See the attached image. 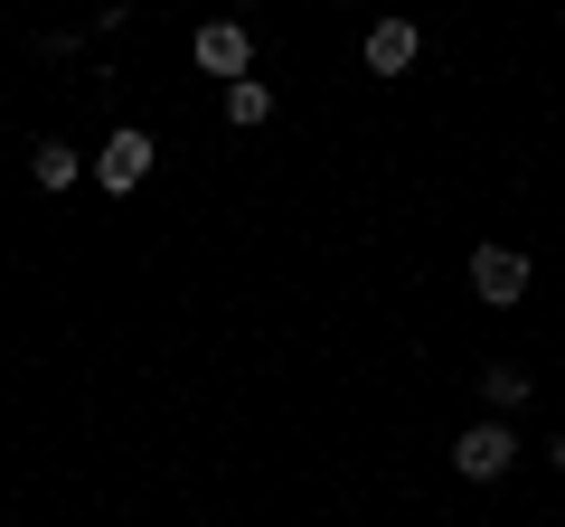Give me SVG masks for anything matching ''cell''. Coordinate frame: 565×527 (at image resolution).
Instances as JSON below:
<instances>
[{
    "label": "cell",
    "instance_id": "6da1fadb",
    "mask_svg": "<svg viewBox=\"0 0 565 527\" xmlns=\"http://www.w3.org/2000/svg\"><path fill=\"white\" fill-rule=\"evenodd\" d=\"M151 161H161V142H151V132H141V122H122V132H104V151L85 170H95L104 189H114V198H132L141 180H151Z\"/></svg>",
    "mask_w": 565,
    "mask_h": 527
},
{
    "label": "cell",
    "instance_id": "277c9868",
    "mask_svg": "<svg viewBox=\"0 0 565 527\" xmlns=\"http://www.w3.org/2000/svg\"><path fill=\"white\" fill-rule=\"evenodd\" d=\"M471 292H481L490 311H509L527 292V255L519 245H471Z\"/></svg>",
    "mask_w": 565,
    "mask_h": 527
},
{
    "label": "cell",
    "instance_id": "ba28073f",
    "mask_svg": "<svg viewBox=\"0 0 565 527\" xmlns=\"http://www.w3.org/2000/svg\"><path fill=\"white\" fill-rule=\"evenodd\" d=\"M481 406L500 415V424H509V415L527 406V377H519V367H509V358H500V367H481Z\"/></svg>",
    "mask_w": 565,
    "mask_h": 527
},
{
    "label": "cell",
    "instance_id": "5b68a950",
    "mask_svg": "<svg viewBox=\"0 0 565 527\" xmlns=\"http://www.w3.org/2000/svg\"><path fill=\"white\" fill-rule=\"evenodd\" d=\"M415 47H424L415 20H377V29L359 39V57H367V76H405V66H415Z\"/></svg>",
    "mask_w": 565,
    "mask_h": 527
},
{
    "label": "cell",
    "instance_id": "3957f363",
    "mask_svg": "<svg viewBox=\"0 0 565 527\" xmlns=\"http://www.w3.org/2000/svg\"><path fill=\"white\" fill-rule=\"evenodd\" d=\"M189 57H199V76H226V85L255 76V39H245V20H207L199 39H189Z\"/></svg>",
    "mask_w": 565,
    "mask_h": 527
},
{
    "label": "cell",
    "instance_id": "8992f818",
    "mask_svg": "<svg viewBox=\"0 0 565 527\" xmlns=\"http://www.w3.org/2000/svg\"><path fill=\"white\" fill-rule=\"evenodd\" d=\"M29 180H39V189H76L85 180V151L47 132V142H29Z\"/></svg>",
    "mask_w": 565,
    "mask_h": 527
},
{
    "label": "cell",
    "instance_id": "52a82bcc",
    "mask_svg": "<svg viewBox=\"0 0 565 527\" xmlns=\"http://www.w3.org/2000/svg\"><path fill=\"white\" fill-rule=\"evenodd\" d=\"M226 122H236V132H255V122H274V85H264V76L226 85Z\"/></svg>",
    "mask_w": 565,
    "mask_h": 527
},
{
    "label": "cell",
    "instance_id": "7a4b0ae2",
    "mask_svg": "<svg viewBox=\"0 0 565 527\" xmlns=\"http://www.w3.org/2000/svg\"><path fill=\"white\" fill-rule=\"evenodd\" d=\"M509 462H519V433H509L500 415H481V424L452 433V471H462V481H500Z\"/></svg>",
    "mask_w": 565,
    "mask_h": 527
}]
</instances>
